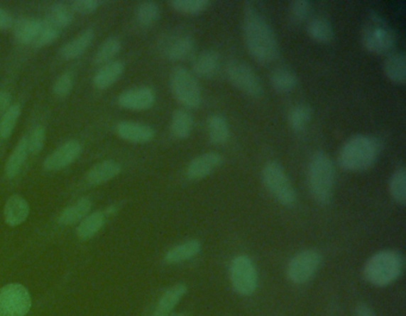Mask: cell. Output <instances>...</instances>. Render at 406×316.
Returning a JSON list of instances; mask_svg holds the SVG:
<instances>
[{
	"label": "cell",
	"mask_w": 406,
	"mask_h": 316,
	"mask_svg": "<svg viewBox=\"0 0 406 316\" xmlns=\"http://www.w3.org/2000/svg\"><path fill=\"white\" fill-rule=\"evenodd\" d=\"M116 131L122 140L133 144L150 143L155 138V130L152 126L135 122H121L116 126Z\"/></svg>",
	"instance_id": "cell-16"
},
{
	"label": "cell",
	"mask_w": 406,
	"mask_h": 316,
	"mask_svg": "<svg viewBox=\"0 0 406 316\" xmlns=\"http://www.w3.org/2000/svg\"><path fill=\"white\" fill-rule=\"evenodd\" d=\"M26 140H28V149H29L30 154H38L45 147V128L38 126L36 129L33 130V132L30 133L29 137H26Z\"/></svg>",
	"instance_id": "cell-42"
},
{
	"label": "cell",
	"mask_w": 406,
	"mask_h": 316,
	"mask_svg": "<svg viewBox=\"0 0 406 316\" xmlns=\"http://www.w3.org/2000/svg\"><path fill=\"white\" fill-rule=\"evenodd\" d=\"M194 120L192 114L186 108H177L174 111L170 119V133L177 140H187L192 133Z\"/></svg>",
	"instance_id": "cell-23"
},
{
	"label": "cell",
	"mask_w": 406,
	"mask_h": 316,
	"mask_svg": "<svg viewBox=\"0 0 406 316\" xmlns=\"http://www.w3.org/2000/svg\"><path fill=\"white\" fill-rule=\"evenodd\" d=\"M202 251V243L199 240L190 239L184 243L177 244L167 251L165 261L167 264H180L197 257Z\"/></svg>",
	"instance_id": "cell-19"
},
{
	"label": "cell",
	"mask_w": 406,
	"mask_h": 316,
	"mask_svg": "<svg viewBox=\"0 0 406 316\" xmlns=\"http://www.w3.org/2000/svg\"><path fill=\"white\" fill-rule=\"evenodd\" d=\"M226 74L230 84L241 92L251 98L263 96V82L247 63L242 62L240 60H230L226 63Z\"/></svg>",
	"instance_id": "cell-8"
},
{
	"label": "cell",
	"mask_w": 406,
	"mask_h": 316,
	"mask_svg": "<svg viewBox=\"0 0 406 316\" xmlns=\"http://www.w3.org/2000/svg\"><path fill=\"white\" fill-rule=\"evenodd\" d=\"M73 77L70 73H63L61 77H57L53 91L57 98H66L70 96L73 89Z\"/></svg>",
	"instance_id": "cell-43"
},
{
	"label": "cell",
	"mask_w": 406,
	"mask_h": 316,
	"mask_svg": "<svg viewBox=\"0 0 406 316\" xmlns=\"http://www.w3.org/2000/svg\"><path fill=\"white\" fill-rule=\"evenodd\" d=\"M21 113H22V107L19 103H13L5 111L4 115L0 120V137L3 140H8L11 137L18 122V118L21 117Z\"/></svg>",
	"instance_id": "cell-36"
},
{
	"label": "cell",
	"mask_w": 406,
	"mask_h": 316,
	"mask_svg": "<svg viewBox=\"0 0 406 316\" xmlns=\"http://www.w3.org/2000/svg\"><path fill=\"white\" fill-rule=\"evenodd\" d=\"M170 91L174 98L186 110L199 108L203 103V93L196 75L185 67L174 68L170 74Z\"/></svg>",
	"instance_id": "cell-6"
},
{
	"label": "cell",
	"mask_w": 406,
	"mask_h": 316,
	"mask_svg": "<svg viewBox=\"0 0 406 316\" xmlns=\"http://www.w3.org/2000/svg\"><path fill=\"white\" fill-rule=\"evenodd\" d=\"M102 1L97 0H75L70 5V8L74 12H78L82 15H91L93 12L97 11V9L99 8Z\"/></svg>",
	"instance_id": "cell-44"
},
{
	"label": "cell",
	"mask_w": 406,
	"mask_h": 316,
	"mask_svg": "<svg viewBox=\"0 0 406 316\" xmlns=\"http://www.w3.org/2000/svg\"><path fill=\"white\" fill-rule=\"evenodd\" d=\"M263 184L278 203L285 207H293L297 203V191L284 167L277 161L267 162L263 168Z\"/></svg>",
	"instance_id": "cell-7"
},
{
	"label": "cell",
	"mask_w": 406,
	"mask_h": 316,
	"mask_svg": "<svg viewBox=\"0 0 406 316\" xmlns=\"http://www.w3.org/2000/svg\"><path fill=\"white\" fill-rule=\"evenodd\" d=\"M307 182L311 195L322 206L331 203L336 184V168L323 151L314 152L307 167Z\"/></svg>",
	"instance_id": "cell-3"
},
{
	"label": "cell",
	"mask_w": 406,
	"mask_h": 316,
	"mask_svg": "<svg viewBox=\"0 0 406 316\" xmlns=\"http://www.w3.org/2000/svg\"><path fill=\"white\" fill-rule=\"evenodd\" d=\"M105 224V214L103 212H94L82 219L77 228V235L82 240L93 238Z\"/></svg>",
	"instance_id": "cell-33"
},
{
	"label": "cell",
	"mask_w": 406,
	"mask_h": 316,
	"mask_svg": "<svg viewBox=\"0 0 406 316\" xmlns=\"http://www.w3.org/2000/svg\"><path fill=\"white\" fill-rule=\"evenodd\" d=\"M121 48H122V45H121V41L117 37H109L98 49L96 57H94V62L97 64H105V63L111 62L112 59L121 52Z\"/></svg>",
	"instance_id": "cell-38"
},
{
	"label": "cell",
	"mask_w": 406,
	"mask_h": 316,
	"mask_svg": "<svg viewBox=\"0 0 406 316\" xmlns=\"http://www.w3.org/2000/svg\"><path fill=\"white\" fill-rule=\"evenodd\" d=\"M42 21L40 19H22L16 23L13 33L16 40L22 45H29L33 43L36 40L37 35L41 30Z\"/></svg>",
	"instance_id": "cell-31"
},
{
	"label": "cell",
	"mask_w": 406,
	"mask_h": 316,
	"mask_svg": "<svg viewBox=\"0 0 406 316\" xmlns=\"http://www.w3.org/2000/svg\"><path fill=\"white\" fill-rule=\"evenodd\" d=\"M49 21L53 24H55L59 29L70 26L72 21H73V10H72V8H68L63 3H56L50 9Z\"/></svg>",
	"instance_id": "cell-40"
},
{
	"label": "cell",
	"mask_w": 406,
	"mask_h": 316,
	"mask_svg": "<svg viewBox=\"0 0 406 316\" xmlns=\"http://www.w3.org/2000/svg\"><path fill=\"white\" fill-rule=\"evenodd\" d=\"M91 208H92L91 200L89 198H80L78 201H75L73 205L66 207L61 212L57 221H59L60 225H63V226L77 224L87 217Z\"/></svg>",
	"instance_id": "cell-26"
},
{
	"label": "cell",
	"mask_w": 406,
	"mask_h": 316,
	"mask_svg": "<svg viewBox=\"0 0 406 316\" xmlns=\"http://www.w3.org/2000/svg\"><path fill=\"white\" fill-rule=\"evenodd\" d=\"M197 43L193 37L189 35L174 36L166 42L163 47V54L170 61H185L194 55Z\"/></svg>",
	"instance_id": "cell-15"
},
{
	"label": "cell",
	"mask_w": 406,
	"mask_h": 316,
	"mask_svg": "<svg viewBox=\"0 0 406 316\" xmlns=\"http://www.w3.org/2000/svg\"><path fill=\"white\" fill-rule=\"evenodd\" d=\"M187 293V287L185 284H177L165 291V294L160 298L153 316H168L175 305L181 301L185 294Z\"/></svg>",
	"instance_id": "cell-25"
},
{
	"label": "cell",
	"mask_w": 406,
	"mask_h": 316,
	"mask_svg": "<svg viewBox=\"0 0 406 316\" xmlns=\"http://www.w3.org/2000/svg\"><path fill=\"white\" fill-rule=\"evenodd\" d=\"M116 212H117V207H116V205H111V206L107 208L105 213H106V215H112V214H115Z\"/></svg>",
	"instance_id": "cell-48"
},
{
	"label": "cell",
	"mask_w": 406,
	"mask_h": 316,
	"mask_svg": "<svg viewBox=\"0 0 406 316\" xmlns=\"http://www.w3.org/2000/svg\"><path fill=\"white\" fill-rule=\"evenodd\" d=\"M10 106H11L10 93L0 91V110H8Z\"/></svg>",
	"instance_id": "cell-46"
},
{
	"label": "cell",
	"mask_w": 406,
	"mask_h": 316,
	"mask_svg": "<svg viewBox=\"0 0 406 316\" xmlns=\"http://www.w3.org/2000/svg\"><path fill=\"white\" fill-rule=\"evenodd\" d=\"M93 38H94V33H93L92 30H86L84 33H80L79 36L73 38L72 41L63 45L61 50H60V54H61L63 59H77V57L85 52L86 49L89 48L91 43H92Z\"/></svg>",
	"instance_id": "cell-29"
},
{
	"label": "cell",
	"mask_w": 406,
	"mask_h": 316,
	"mask_svg": "<svg viewBox=\"0 0 406 316\" xmlns=\"http://www.w3.org/2000/svg\"><path fill=\"white\" fill-rule=\"evenodd\" d=\"M121 171H122V166L119 162L107 159V161H103L93 166L86 174V180L89 184L98 186V184H105L107 181L119 176Z\"/></svg>",
	"instance_id": "cell-21"
},
{
	"label": "cell",
	"mask_w": 406,
	"mask_h": 316,
	"mask_svg": "<svg viewBox=\"0 0 406 316\" xmlns=\"http://www.w3.org/2000/svg\"><path fill=\"white\" fill-rule=\"evenodd\" d=\"M312 118V108L307 103H297L288 111V125L295 132H302Z\"/></svg>",
	"instance_id": "cell-32"
},
{
	"label": "cell",
	"mask_w": 406,
	"mask_h": 316,
	"mask_svg": "<svg viewBox=\"0 0 406 316\" xmlns=\"http://www.w3.org/2000/svg\"><path fill=\"white\" fill-rule=\"evenodd\" d=\"M385 77L395 85H405L406 82V56L402 52H392L386 56L384 61Z\"/></svg>",
	"instance_id": "cell-18"
},
{
	"label": "cell",
	"mask_w": 406,
	"mask_h": 316,
	"mask_svg": "<svg viewBox=\"0 0 406 316\" xmlns=\"http://www.w3.org/2000/svg\"><path fill=\"white\" fill-rule=\"evenodd\" d=\"M59 28L55 24H53L49 19H45V21H42L41 30H40V33L37 35L36 40L33 45L36 48H43V47L54 43L59 38Z\"/></svg>",
	"instance_id": "cell-39"
},
{
	"label": "cell",
	"mask_w": 406,
	"mask_h": 316,
	"mask_svg": "<svg viewBox=\"0 0 406 316\" xmlns=\"http://www.w3.org/2000/svg\"><path fill=\"white\" fill-rule=\"evenodd\" d=\"M82 144L79 143L78 140H68L62 145H60L55 151H53L52 154L45 158L43 168L48 171H57V170L63 169L75 162L79 156L82 154Z\"/></svg>",
	"instance_id": "cell-12"
},
{
	"label": "cell",
	"mask_w": 406,
	"mask_h": 316,
	"mask_svg": "<svg viewBox=\"0 0 406 316\" xmlns=\"http://www.w3.org/2000/svg\"><path fill=\"white\" fill-rule=\"evenodd\" d=\"M124 72V63L111 61L104 64L93 77V86L98 89H106L119 80Z\"/></svg>",
	"instance_id": "cell-22"
},
{
	"label": "cell",
	"mask_w": 406,
	"mask_h": 316,
	"mask_svg": "<svg viewBox=\"0 0 406 316\" xmlns=\"http://www.w3.org/2000/svg\"><path fill=\"white\" fill-rule=\"evenodd\" d=\"M298 77L287 67H278L270 74V84L277 92L288 93L298 86Z\"/></svg>",
	"instance_id": "cell-28"
},
{
	"label": "cell",
	"mask_w": 406,
	"mask_h": 316,
	"mask_svg": "<svg viewBox=\"0 0 406 316\" xmlns=\"http://www.w3.org/2000/svg\"><path fill=\"white\" fill-rule=\"evenodd\" d=\"M224 162V158L219 152L209 151L193 158L186 168V177L191 181H200L210 176Z\"/></svg>",
	"instance_id": "cell-13"
},
{
	"label": "cell",
	"mask_w": 406,
	"mask_h": 316,
	"mask_svg": "<svg viewBox=\"0 0 406 316\" xmlns=\"http://www.w3.org/2000/svg\"><path fill=\"white\" fill-rule=\"evenodd\" d=\"M28 154H29L28 140L26 137H23L22 140H18V143L12 151L10 157L8 158V162L5 164V174L9 179H13L18 175L26 163Z\"/></svg>",
	"instance_id": "cell-30"
},
{
	"label": "cell",
	"mask_w": 406,
	"mask_h": 316,
	"mask_svg": "<svg viewBox=\"0 0 406 316\" xmlns=\"http://www.w3.org/2000/svg\"><path fill=\"white\" fill-rule=\"evenodd\" d=\"M230 282L234 290L242 296H251L258 289V270L254 261L246 254H240L231 261Z\"/></svg>",
	"instance_id": "cell-9"
},
{
	"label": "cell",
	"mask_w": 406,
	"mask_h": 316,
	"mask_svg": "<svg viewBox=\"0 0 406 316\" xmlns=\"http://www.w3.org/2000/svg\"><path fill=\"white\" fill-rule=\"evenodd\" d=\"M322 264V254L316 250H303L290 259L286 269L292 283L304 284L312 280Z\"/></svg>",
	"instance_id": "cell-10"
},
{
	"label": "cell",
	"mask_w": 406,
	"mask_h": 316,
	"mask_svg": "<svg viewBox=\"0 0 406 316\" xmlns=\"http://www.w3.org/2000/svg\"><path fill=\"white\" fill-rule=\"evenodd\" d=\"M404 271V257L398 251L383 250L366 261L363 276L375 287H388L398 280Z\"/></svg>",
	"instance_id": "cell-4"
},
{
	"label": "cell",
	"mask_w": 406,
	"mask_h": 316,
	"mask_svg": "<svg viewBox=\"0 0 406 316\" xmlns=\"http://www.w3.org/2000/svg\"><path fill=\"white\" fill-rule=\"evenodd\" d=\"M312 5L307 0H295L292 1L291 8H290V16L291 21L295 24L305 22L311 15Z\"/></svg>",
	"instance_id": "cell-41"
},
{
	"label": "cell",
	"mask_w": 406,
	"mask_h": 316,
	"mask_svg": "<svg viewBox=\"0 0 406 316\" xmlns=\"http://www.w3.org/2000/svg\"><path fill=\"white\" fill-rule=\"evenodd\" d=\"M243 37L248 52L256 62L270 64L279 59L280 45L273 28L249 3L243 11Z\"/></svg>",
	"instance_id": "cell-1"
},
{
	"label": "cell",
	"mask_w": 406,
	"mask_h": 316,
	"mask_svg": "<svg viewBox=\"0 0 406 316\" xmlns=\"http://www.w3.org/2000/svg\"><path fill=\"white\" fill-rule=\"evenodd\" d=\"M388 189L395 203L404 206L406 203V169L404 167H399L393 171L388 182Z\"/></svg>",
	"instance_id": "cell-34"
},
{
	"label": "cell",
	"mask_w": 406,
	"mask_h": 316,
	"mask_svg": "<svg viewBox=\"0 0 406 316\" xmlns=\"http://www.w3.org/2000/svg\"><path fill=\"white\" fill-rule=\"evenodd\" d=\"M356 316H377L371 307L367 305H358L356 308Z\"/></svg>",
	"instance_id": "cell-47"
},
{
	"label": "cell",
	"mask_w": 406,
	"mask_h": 316,
	"mask_svg": "<svg viewBox=\"0 0 406 316\" xmlns=\"http://www.w3.org/2000/svg\"><path fill=\"white\" fill-rule=\"evenodd\" d=\"M381 151L380 140L373 136H353L341 147L337 157L339 166L346 171L361 173L377 163Z\"/></svg>",
	"instance_id": "cell-2"
},
{
	"label": "cell",
	"mask_w": 406,
	"mask_h": 316,
	"mask_svg": "<svg viewBox=\"0 0 406 316\" xmlns=\"http://www.w3.org/2000/svg\"><path fill=\"white\" fill-rule=\"evenodd\" d=\"M221 68V55L212 49L204 50L194 57L192 63V73L196 77L211 79L218 73Z\"/></svg>",
	"instance_id": "cell-17"
},
{
	"label": "cell",
	"mask_w": 406,
	"mask_h": 316,
	"mask_svg": "<svg viewBox=\"0 0 406 316\" xmlns=\"http://www.w3.org/2000/svg\"><path fill=\"white\" fill-rule=\"evenodd\" d=\"M170 4L182 15L197 16L207 11L211 3L209 0H172Z\"/></svg>",
	"instance_id": "cell-37"
},
{
	"label": "cell",
	"mask_w": 406,
	"mask_h": 316,
	"mask_svg": "<svg viewBox=\"0 0 406 316\" xmlns=\"http://www.w3.org/2000/svg\"><path fill=\"white\" fill-rule=\"evenodd\" d=\"M307 35L311 40L321 45L331 43L335 38V30L331 23L325 17H314L307 24Z\"/></svg>",
	"instance_id": "cell-24"
},
{
	"label": "cell",
	"mask_w": 406,
	"mask_h": 316,
	"mask_svg": "<svg viewBox=\"0 0 406 316\" xmlns=\"http://www.w3.org/2000/svg\"><path fill=\"white\" fill-rule=\"evenodd\" d=\"M29 213V205L21 195H12L5 203L4 218L9 226L15 227V226L23 224Z\"/></svg>",
	"instance_id": "cell-20"
},
{
	"label": "cell",
	"mask_w": 406,
	"mask_h": 316,
	"mask_svg": "<svg viewBox=\"0 0 406 316\" xmlns=\"http://www.w3.org/2000/svg\"><path fill=\"white\" fill-rule=\"evenodd\" d=\"M397 37L390 23L379 15L369 13L361 30L363 48L375 55H388L395 49Z\"/></svg>",
	"instance_id": "cell-5"
},
{
	"label": "cell",
	"mask_w": 406,
	"mask_h": 316,
	"mask_svg": "<svg viewBox=\"0 0 406 316\" xmlns=\"http://www.w3.org/2000/svg\"><path fill=\"white\" fill-rule=\"evenodd\" d=\"M156 103V93L150 87L126 89L119 96V103L130 111H147Z\"/></svg>",
	"instance_id": "cell-14"
},
{
	"label": "cell",
	"mask_w": 406,
	"mask_h": 316,
	"mask_svg": "<svg viewBox=\"0 0 406 316\" xmlns=\"http://www.w3.org/2000/svg\"><path fill=\"white\" fill-rule=\"evenodd\" d=\"M160 18L159 5L155 1H143L136 9V19L144 28L154 26Z\"/></svg>",
	"instance_id": "cell-35"
},
{
	"label": "cell",
	"mask_w": 406,
	"mask_h": 316,
	"mask_svg": "<svg viewBox=\"0 0 406 316\" xmlns=\"http://www.w3.org/2000/svg\"><path fill=\"white\" fill-rule=\"evenodd\" d=\"M13 19L11 15L4 9L0 8V30H6L11 28Z\"/></svg>",
	"instance_id": "cell-45"
},
{
	"label": "cell",
	"mask_w": 406,
	"mask_h": 316,
	"mask_svg": "<svg viewBox=\"0 0 406 316\" xmlns=\"http://www.w3.org/2000/svg\"><path fill=\"white\" fill-rule=\"evenodd\" d=\"M207 136L214 145L226 144L230 138L229 123L223 114H212L207 120Z\"/></svg>",
	"instance_id": "cell-27"
},
{
	"label": "cell",
	"mask_w": 406,
	"mask_h": 316,
	"mask_svg": "<svg viewBox=\"0 0 406 316\" xmlns=\"http://www.w3.org/2000/svg\"><path fill=\"white\" fill-rule=\"evenodd\" d=\"M31 308L29 291L21 284L0 289V316H26Z\"/></svg>",
	"instance_id": "cell-11"
}]
</instances>
